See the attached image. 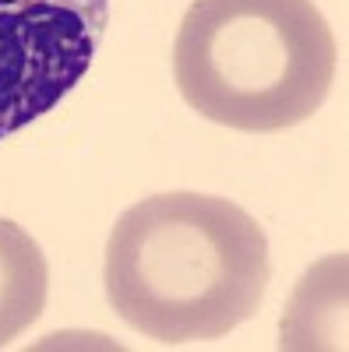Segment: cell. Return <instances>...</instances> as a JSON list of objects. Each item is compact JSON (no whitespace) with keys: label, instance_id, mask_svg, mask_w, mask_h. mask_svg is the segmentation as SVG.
I'll use <instances>...</instances> for the list:
<instances>
[{"label":"cell","instance_id":"cell-2","mask_svg":"<svg viewBox=\"0 0 349 352\" xmlns=\"http://www.w3.org/2000/svg\"><path fill=\"white\" fill-rule=\"evenodd\" d=\"M173 78L212 124L286 131L328 99L335 36L310 0H194L173 43Z\"/></svg>","mask_w":349,"mask_h":352},{"label":"cell","instance_id":"cell-5","mask_svg":"<svg viewBox=\"0 0 349 352\" xmlns=\"http://www.w3.org/2000/svg\"><path fill=\"white\" fill-rule=\"evenodd\" d=\"M46 292L50 268L39 243L11 219H0V349L43 314Z\"/></svg>","mask_w":349,"mask_h":352},{"label":"cell","instance_id":"cell-4","mask_svg":"<svg viewBox=\"0 0 349 352\" xmlns=\"http://www.w3.org/2000/svg\"><path fill=\"white\" fill-rule=\"evenodd\" d=\"M282 349H346V257L310 268L289 303Z\"/></svg>","mask_w":349,"mask_h":352},{"label":"cell","instance_id":"cell-1","mask_svg":"<svg viewBox=\"0 0 349 352\" xmlns=\"http://www.w3.org/2000/svg\"><path fill=\"white\" fill-rule=\"evenodd\" d=\"M268 240L240 204L156 194L116 219L106 243V300L159 345L212 342L254 317L268 289Z\"/></svg>","mask_w":349,"mask_h":352},{"label":"cell","instance_id":"cell-3","mask_svg":"<svg viewBox=\"0 0 349 352\" xmlns=\"http://www.w3.org/2000/svg\"><path fill=\"white\" fill-rule=\"evenodd\" d=\"M106 21L109 0H0V141L85 78Z\"/></svg>","mask_w":349,"mask_h":352}]
</instances>
